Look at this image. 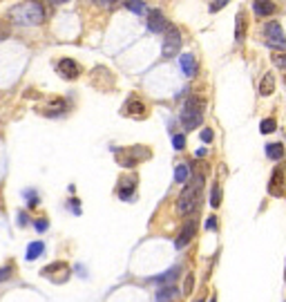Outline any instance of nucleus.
<instances>
[{
    "instance_id": "obj_1",
    "label": "nucleus",
    "mask_w": 286,
    "mask_h": 302,
    "mask_svg": "<svg viewBox=\"0 0 286 302\" xmlns=\"http://www.w3.org/2000/svg\"><path fill=\"white\" fill-rule=\"evenodd\" d=\"M9 18L16 25H41L45 20L43 3H18L9 9Z\"/></svg>"
},
{
    "instance_id": "obj_2",
    "label": "nucleus",
    "mask_w": 286,
    "mask_h": 302,
    "mask_svg": "<svg viewBox=\"0 0 286 302\" xmlns=\"http://www.w3.org/2000/svg\"><path fill=\"white\" fill-rule=\"evenodd\" d=\"M201 188H204V175H195L193 182L181 190V195H179V199H177V210L181 213V215H188V213L195 210Z\"/></svg>"
},
{
    "instance_id": "obj_3",
    "label": "nucleus",
    "mask_w": 286,
    "mask_h": 302,
    "mask_svg": "<svg viewBox=\"0 0 286 302\" xmlns=\"http://www.w3.org/2000/svg\"><path fill=\"white\" fill-rule=\"evenodd\" d=\"M204 110H206L204 99L190 97L186 101V105H183V110H181V123H183V128H186V130H195V128H199L201 121H204Z\"/></svg>"
},
{
    "instance_id": "obj_4",
    "label": "nucleus",
    "mask_w": 286,
    "mask_h": 302,
    "mask_svg": "<svg viewBox=\"0 0 286 302\" xmlns=\"http://www.w3.org/2000/svg\"><path fill=\"white\" fill-rule=\"evenodd\" d=\"M179 47H181V34L175 25H170L168 29L164 32V45H161V54H164V58H172V56H177Z\"/></svg>"
},
{
    "instance_id": "obj_5",
    "label": "nucleus",
    "mask_w": 286,
    "mask_h": 302,
    "mask_svg": "<svg viewBox=\"0 0 286 302\" xmlns=\"http://www.w3.org/2000/svg\"><path fill=\"white\" fill-rule=\"evenodd\" d=\"M264 38H266V45L268 47H286V38H284V32H282V25L277 20H271L264 25Z\"/></svg>"
},
{
    "instance_id": "obj_6",
    "label": "nucleus",
    "mask_w": 286,
    "mask_h": 302,
    "mask_svg": "<svg viewBox=\"0 0 286 302\" xmlns=\"http://www.w3.org/2000/svg\"><path fill=\"white\" fill-rule=\"evenodd\" d=\"M56 70H58V74L63 78H72V81L81 76V65H78L74 58H60Z\"/></svg>"
},
{
    "instance_id": "obj_7",
    "label": "nucleus",
    "mask_w": 286,
    "mask_h": 302,
    "mask_svg": "<svg viewBox=\"0 0 286 302\" xmlns=\"http://www.w3.org/2000/svg\"><path fill=\"white\" fill-rule=\"evenodd\" d=\"M284 179H286L284 166H277L271 177V182H268V193H271L273 197H282L284 195Z\"/></svg>"
},
{
    "instance_id": "obj_8",
    "label": "nucleus",
    "mask_w": 286,
    "mask_h": 302,
    "mask_svg": "<svg viewBox=\"0 0 286 302\" xmlns=\"http://www.w3.org/2000/svg\"><path fill=\"white\" fill-rule=\"evenodd\" d=\"M168 27H170V22H168V18L164 16V11H159V9L148 11V29L150 32L159 34V32H166Z\"/></svg>"
},
{
    "instance_id": "obj_9",
    "label": "nucleus",
    "mask_w": 286,
    "mask_h": 302,
    "mask_svg": "<svg viewBox=\"0 0 286 302\" xmlns=\"http://www.w3.org/2000/svg\"><path fill=\"white\" fill-rule=\"evenodd\" d=\"M195 233H197V224H195V220H190L186 226L181 228V233H179V237L175 239V246L177 249H183V246H188L190 242H193Z\"/></svg>"
},
{
    "instance_id": "obj_10",
    "label": "nucleus",
    "mask_w": 286,
    "mask_h": 302,
    "mask_svg": "<svg viewBox=\"0 0 286 302\" xmlns=\"http://www.w3.org/2000/svg\"><path fill=\"white\" fill-rule=\"evenodd\" d=\"M63 112H67V103L63 99L49 101V103L43 108V114H47V116H58V114H63Z\"/></svg>"
},
{
    "instance_id": "obj_11",
    "label": "nucleus",
    "mask_w": 286,
    "mask_h": 302,
    "mask_svg": "<svg viewBox=\"0 0 286 302\" xmlns=\"http://www.w3.org/2000/svg\"><path fill=\"white\" fill-rule=\"evenodd\" d=\"M273 92H275V76H273L271 72H266L260 81V94L262 97H271Z\"/></svg>"
},
{
    "instance_id": "obj_12",
    "label": "nucleus",
    "mask_w": 286,
    "mask_h": 302,
    "mask_svg": "<svg viewBox=\"0 0 286 302\" xmlns=\"http://www.w3.org/2000/svg\"><path fill=\"white\" fill-rule=\"evenodd\" d=\"M134 188H137V177H128L121 182V188H119V197L121 199H130L134 195Z\"/></svg>"
},
{
    "instance_id": "obj_13",
    "label": "nucleus",
    "mask_w": 286,
    "mask_h": 302,
    "mask_svg": "<svg viewBox=\"0 0 286 302\" xmlns=\"http://www.w3.org/2000/svg\"><path fill=\"white\" fill-rule=\"evenodd\" d=\"M179 63H181V70L186 76H195V72H197V61H195L193 54H183L181 58H179Z\"/></svg>"
},
{
    "instance_id": "obj_14",
    "label": "nucleus",
    "mask_w": 286,
    "mask_h": 302,
    "mask_svg": "<svg viewBox=\"0 0 286 302\" xmlns=\"http://www.w3.org/2000/svg\"><path fill=\"white\" fill-rule=\"evenodd\" d=\"M125 112L130 116H137V119L141 116V119H143V116H145V105L139 99H130V101H128V105H125Z\"/></svg>"
},
{
    "instance_id": "obj_15",
    "label": "nucleus",
    "mask_w": 286,
    "mask_h": 302,
    "mask_svg": "<svg viewBox=\"0 0 286 302\" xmlns=\"http://www.w3.org/2000/svg\"><path fill=\"white\" fill-rule=\"evenodd\" d=\"M253 9L257 16H268L275 11V3L273 0H257V3H253Z\"/></svg>"
},
{
    "instance_id": "obj_16",
    "label": "nucleus",
    "mask_w": 286,
    "mask_h": 302,
    "mask_svg": "<svg viewBox=\"0 0 286 302\" xmlns=\"http://www.w3.org/2000/svg\"><path fill=\"white\" fill-rule=\"evenodd\" d=\"M266 157H268V159L279 161L284 157V145L282 143H268L266 145Z\"/></svg>"
},
{
    "instance_id": "obj_17",
    "label": "nucleus",
    "mask_w": 286,
    "mask_h": 302,
    "mask_svg": "<svg viewBox=\"0 0 286 302\" xmlns=\"http://www.w3.org/2000/svg\"><path fill=\"white\" fill-rule=\"evenodd\" d=\"M177 291H179V289L175 287V284H166L164 289L156 291V302H166V300H170L172 295H177Z\"/></svg>"
},
{
    "instance_id": "obj_18",
    "label": "nucleus",
    "mask_w": 286,
    "mask_h": 302,
    "mask_svg": "<svg viewBox=\"0 0 286 302\" xmlns=\"http://www.w3.org/2000/svg\"><path fill=\"white\" fill-rule=\"evenodd\" d=\"M45 253V244L43 242H31L29 246H27V260H36V257H41Z\"/></svg>"
},
{
    "instance_id": "obj_19",
    "label": "nucleus",
    "mask_w": 286,
    "mask_h": 302,
    "mask_svg": "<svg viewBox=\"0 0 286 302\" xmlns=\"http://www.w3.org/2000/svg\"><path fill=\"white\" fill-rule=\"evenodd\" d=\"M235 38L237 43H242L246 38V22H244V14H237V27H235Z\"/></svg>"
},
{
    "instance_id": "obj_20",
    "label": "nucleus",
    "mask_w": 286,
    "mask_h": 302,
    "mask_svg": "<svg viewBox=\"0 0 286 302\" xmlns=\"http://www.w3.org/2000/svg\"><path fill=\"white\" fill-rule=\"evenodd\" d=\"M275 128H277V121H275V119H264V121L260 123V132H262V134L275 132Z\"/></svg>"
},
{
    "instance_id": "obj_21",
    "label": "nucleus",
    "mask_w": 286,
    "mask_h": 302,
    "mask_svg": "<svg viewBox=\"0 0 286 302\" xmlns=\"http://www.w3.org/2000/svg\"><path fill=\"white\" fill-rule=\"evenodd\" d=\"M219 204H221V186L219 184H215V186H212V195H210V206L212 208H217Z\"/></svg>"
},
{
    "instance_id": "obj_22",
    "label": "nucleus",
    "mask_w": 286,
    "mask_h": 302,
    "mask_svg": "<svg viewBox=\"0 0 286 302\" xmlns=\"http://www.w3.org/2000/svg\"><path fill=\"white\" fill-rule=\"evenodd\" d=\"M125 7L134 11V14H145L148 7H145V3H139V0H130V3H125Z\"/></svg>"
},
{
    "instance_id": "obj_23",
    "label": "nucleus",
    "mask_w": 286,
    "mask_h": 302,
    "mask_svg": "<svg viewBox=\"0 0 286 302\" xmlns=\"http://www.w3.org/2000/svg\"><path fill=\"white\" fill-rule=\"evenodd\" d=\"M175 179H177V184H183V182L188 179V166H186V164H179V166H177Z\"/></svg>"
},
{
    "instance_id": "obj_24",
    "label": "nucleus",
    "mask_w": 286,
    "mask_h": 302,
    "mask_svg": "<svg viewBox=\"0 0 286 302\" xmlns=\"http://www.w3.org/2000/svg\"><path fill=\"white\" fill-rule=\"evenodd\" d=\"M175 276H179V266H175V268H170V271L166 273V276H159V278H154L156 282H168V280H172Z\"/></svg>"
},
{
    "instance_id": "obj_25",
    "label": "nucleus",
    "mask_w": 286,
    "mask_h": 302,
    "mask_svg": "<svg viewBox=\"0 0 286 302\" xmlns=\"http://www.w3.org/2000/svg\"><path fill=\"white\" fill-rule=\"evenodd\" d=\"M172 145H175L177 150H183L186 148V137H183V134H175V137H172Z\"/></svg>"
},
{
    "instance_id": "obj_26",
    "label": "nucleus",
    "mask_w": 286,
    "mask_h": 302,
    "mask_svg": "<svg viewBox=\"0 0 286 302\" xmlns=\"http://www.w3.org/2000/svg\"><path fill=\"white\" fill-rule=\"evenodd\" d=\"M193 287H195V276L193 273H188L186 284H183V293H193Z\"/></svg>"
},
{
    "instance_id": "obj_27",
    "label": "nucleus",
    "mask_w": 286,
    "mask_h": 302,
    "mask_svg": "<svg viewBox=\"0 0 286 302\" xmlns=\"http://www.w3.org/2000/svg\"><path fill=\"white\" fill-rule=\"evenodd\" d=\"M273 63L277 67H282V70H286V54H273Z\"/></svg>"
},
{
    "instance_id": "obj_28",
    "label": "nucleus",
    "mask_w": 286,
    "mask_h": 302,
    "mask_svg": "<svg viewBox=\"0 0 286 302\" xmlns=\"http://www.w3.org/2000/svg\"><path fill=\"white\" fill-rule=\"evenodd\" d=\"M25 197L29 199V201H27L29 206H36V204H38V195H36V193H31V190H25Z\"/></svg>"
},
{
    "instance_id": "obj_29",
    "label": "nucleus",
    "mask_w": 286,
    "mask_h": 302,
    "mask_svg": "<svg viewBox=\"0 0 286 302\" xmlns=\"http://www.w3.org/2000/svg\"><path fill=\"white\" fill-rule=\"evenodd\" d=\"M9 278H11V266H3L0 268V282H5Z\"/></svg>"
},
{
    "instance_id": "obj_30",
    "label": "nucleus",
    "mask_w": 286,
    "mask_h": 302,
    "mask_svg": "<svg viewBox=\"0 0 286 302\" xmlns=\"http://www.w3.org/2000/svg\"><path fill=\"white\" fill-rule=\"evenodd\" d=\"M212 137H215V134H212V130H204V132H201V141H204V143H210Z\"/></svg>"
},
{
    "instance_id": "obj_31",
    "label": "nucleus",
    "mask_w": 286,
    "mask_h": 302,
    "mask_svg": "<svg viewBox=\"0 0 286 302\" xmlns=\"http://www.w3.org/2000/svg\"><path fill=\"white\" fill-rule=\"evenodd\" d=\"M224 5H228L226 0H215V3H210V11H219Z\"/></svg>"
},
{
    "instance_id": "obj_32",
    "label": "nucleus",
    "mask_w": 286,
    "mask_h": 302,
    "mask_svg": "<svg viewBox=\"0 0 286 302\" xmlns=\"http://www.w3.org/2000/svg\"><path fill=\"white\" fill-rule=\"evenodd\" d=\"M206 226L208 228H217V217L212 215V217H208V222H206Z\"/></svg>"
},
{
    "instance_id": "obj_33",
    "label": "nucleus",
    "mask_w": 286,
    "mask_h": 302,
    "mask_svg": "<svg viewBox=\"0 0 286 302\" xmlns=\"http://www.w3.org/2000/svg\"><path fill=\"white\" fill-rule=\"evenodd\" d=\"M36 228H38V231H45V228H47V222H45V220H38V222H36Z\"/></svg>"
},
{
    "instance_id": "obj_34",
    "label": "nucleus",
    "mask_w": 286,
    "mask_h": 302,
    "mask_svg": "<svg viewBox=\"0 0 286 302\" xmlns=\"http://www.w3.org/2000/svg\"><path fill=\"white\" fill-rule=\"evenodd\" d=\"M210 302H217V298H215V295H212V300H210Z\"/></svg>"
},
{
    "instance_id": "obj_35",
    "label": "nucleus",
    "mask_w": 286,
    "mask_h": 302,
    "mask_svg": "<svg viewBox=\"0 0 286 302\" xmlns=\"http://www.w3.org/2000/svg\"><path fill=\"white\" fill-rule=\"evenodd\" d=\"M284 72H286V70H284Z\"/></svg>"
}]
</instances>
